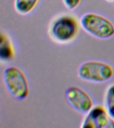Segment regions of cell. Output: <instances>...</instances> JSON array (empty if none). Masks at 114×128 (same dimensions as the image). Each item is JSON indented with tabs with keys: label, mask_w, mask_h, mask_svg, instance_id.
I'll use <instances>...</instances> for the list:
<instances>
[{
	"label": "cell",
	"mask_w": 114,
	"mask_h": 128,
	"mask_svg": "<svg viewBox=\"0 0 114 128\" xmlns=\"http://www.w3.org/2000/svg\"><path fill=\"white\" fill-rule=\"evenodd\" d=\"M80 24L86 32L96 38L109 39L114 36V24L110 20L98 14H84L81 18Z\"/></svg>",
	"instance_id": "1"
},
{
	"label": "cell",
	"mask_w": 114,
	"mask_h": 128,
	"mask_svg": "<svg viewBox=\"0 0 114 128\" xmlns=\"http://www.w3.org/2000/svg\"><path fill=\"white\" fill-rule=\"evenodd\" d=\"M4 82L8 92L17 100L28 97L30 88L28 80L22 70L16 67H9L4 70Z\"/></svg>",
	"instance_id": "2"
},
{
	"label": "cell",
	"mask_w": 114,
	"mask_h": 128,
	"mask_svg": "<svg viewBox=\"0 0 114 128\" xmlns=\"http://www.w3.org/2000/svg\"><path fill=\"white\" fill-rule=\"evenodd\" d=\"M114 74L110 64L98 61L84 62L78 69V77L82 80L94 83H103L110 80Z\"/></svg>",
	"instance_id": "3"
},
{
	"label": "cell",
	"mask_w": 114,
	"mask_h": 128,
	"mask_svg": "<svg viewBox=\"0 0 114 128\" xmlns=\"http://www.w3.org/2000/svg\"><path fill=\"white\" fill-rule=\"evenodd\" d=\"M78 32V23L70 15H64L54 20L50 26L51 36L58 42L65 44L76 38Z\"/></svg>",
	"instance_id": "4"
},
{
	"label": "cell",
	"mask_w": 114,
	"mask_h": 128,
	"mask_svg": "<svg viewBox=\"0 0 114 128\" xmlns=\"http://www.w3.org/2000/svg\"><path fill=\"white\" fill-rule=\"evenodd\" d=\"M82 128H113L114 121L105 108L97 106L93 107L87 114L82 123Z\"/></svg>",
	"instance_id": "5"
},
{
	"label": "cell",
	"mask_w": 114,
	"mask_h": 128,
	"mask_svg": "<svg viewBox=\"0 0 114 128\" xmlns=\"http://www.w3.org/2000/svg\"><path fill=\"white\" fill-rule=\"evenodd\" d=\"M66 96L68 103L74 110L82 114H88L93 108L90 96L82 89L72 86L66 90Z\"/></svg>",
	"instance_id": "6"
},
{
	"label": "cell",
	"mask_w": 114,
	"mask_h": 128,
	"mask_svg": "<svg viewBox=\"0 0 114 128\" xmlns=\"http://www.w3.org/2000/svg\"><path fill=\"white\" fill-rule=\"evenodd\" d=\"M14 57V47L10 39L4 33L0 35V58L2 62H9Z\"/></svg>",
	"instance_id": "7"
},
{
	"label": "cell",
	"mask_w": 114,
	"mask_h": 128,
	"mask_svg": "<svg viewBox=\"0 0 114 128\" xmlns=\"http://www.w3.org/2000/svg\"><path fill=\"white\" fill-rule=\"evenodd\" d=\"M40 0H15L14 7L20 14H28L36 8Z\"/></svg>",
	"instance_id": "8"
},
{
	"label": "cell",
	"mask_w": 114,
	"mask_h": 128,
	"mask_svg": "<svg viewBox=\"0 0 114 128\" xmlns=\"http://www.w3.org/2000/svg\"><path fill=\"white\" fill-rule=\"evenodd\" d=\"M106 110L112 119L114 120V84L108 88L105 98Z\"/></svg>",
	"instance_id": "9"
},
{
	"label": "cell",
	"mask_w": 114,
	"mask_h": 128,
	"mask_svg": "<svg viewBox=\"0 0 114 128\" xmlns=\"http://www.w3.org/2000/svg\"><path fill=\"white\" fill-rule=\"evenodd\" d=\"M65 6L68 10H74L80 6L82 0H62Z\"/></svg>",
	"instance_id": "10"
},
{
	"label": "cell",
	"mask_w": 114,
	"mask_h": 128,
	"mask_svg": "<svg viewBox=\"0 0 114 128\" xmlns=\"http://www.w3.org/2000/svg\"><path fill=\"white\" fill-rule=\"evenodd\" d=\"M107 1H108V2H114V0H107Z\"/></svg>",
	"instance_id": "11"
}]
</instances>
